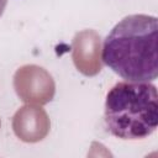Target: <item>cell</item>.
Returning <instances> with one entry per match:
<instances>
[{
    "label": "cell",
    "instance_id": "cell-4",
    "mask_svg": "<svg viewBox=\"0 0 158 158\" xmlns=\"http://www.w3.org/2000/svg\"><path fill=\"white\" fill-rule=\"evenodd\" d=\"M94 30L78 32L72 43V58L75 68L86 77H94L101 70V41Z\"/></svg>",
    "mask_w": 158,
    "mask_h": 158
},
{
    "label": "cell",
    "instance_id": "cell-6",
    "mask_svg": "<svg viewBox=\"0 0 158 158\" xmlns=\"http://www.w3.org/2000/svg\"><path fill=\"white\" fill-rule=\"evenodd\" d=\"M6 4H7V0H0V16H1V15H2V12H4Z\"/></svg>",
    "mask_w": 158,
    "mask_h": 158
},
{
    "label": "cell",
    "instance_id": "cell-3",
    "mask_svg": "<svg viewBox=\"0 0 158 158\" xmlns=\"http://www.w3.org/2000/svg\"><path fill=\"white\" fill-rule=\"evenodd\" d=\"M14 88L17 96L26 104H48L56 93L52 75L42 67L27 64L19 68L14 75Z\"/></svg>",
    "mask_w": 158,
    "mask_h": 158
},
{
    "label": "cell",
    "instance_id": "cell-1",
    "mask_svg": "<svg viewBox=\"0 0 158 158\" xmlns=\"http://www.w3.org/2000/svg\"><path fill=\"white\" fill-rule=\"evenodd\" d=\"M158 20L136 14L123 17L104 40L102 62L127 81H152L158 77Z\"/></svg>",
    "mask_w": 158,
    "mask_h": 158
},
{
    "label": "cell",
    "instance_id": "cell-2",
    "mask_svg": "<svg viewBox=\"0 0 158 158\" xmlns=\"http://www.w3.org/2000/svg\"><path fill=\"white\" fill-rule=\"evenodd\" d=\"M105 126L121 139H142L152 135L158 123L157 88L148 81H120L106 95Z\"/></svg>",
    "mask_w": 158,
    "mask_h": 158
},
{
    "label": "cell",
    "instance_id": "cell-5",
    "mask_svg": "<svg viewBox=\"0 0 158 158\" xmlns=\"http://www.w3.org/2000/svg\"><path fill=\"white\" fill-rule=\"evenodd\" d=\"M51 122L47 112L36 105L20 107L12 117V130L23 142L35 143L42 141L49 132Z\"/></svg>",
    "mask_w": 158,
    "mask_h": 158
}]
</instances>
